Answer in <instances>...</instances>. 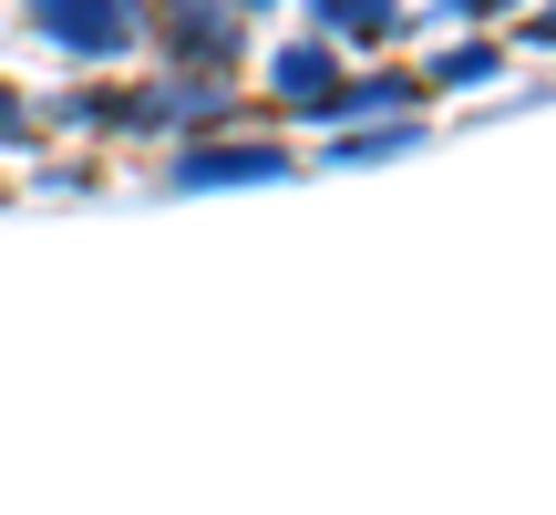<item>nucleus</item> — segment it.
I'll list each match as a JSON object with an SVG mask.
<instances>
[{
	"label": "nucleus",
	"instance_id": "nucleus-1",
	"mask_svg": "<svg viewBox=\"0 0 556 515\" xmlns=\"http://www.w3.org/2000/svg\"><path fill=\"white\" fill-rule=\"evenodd\" d=\"M21 21H31V41H52L73 62H124L155 32V0H21Z\"/></svg>",
	"mask_w": 556,
	"mask_h": 515
},
{
	"label": "nucleus",
	"instance_id": "nucleus-2",
	"mask_svg": "<svg viewBox=\"0 0 556 515\" xmlns=\"http://www.w3.org/2000/svg\"><path fill=\"white\" fill-rule=\"evenodd\" d=\"M155 41L176 73H206V83H227V62L248 52V21L227 11V0H155Z\"/></svg>",
	"mask_w": 556,
	"mask_h": 515
},
{
	"label": "nucleus",
	"instance_id": "nucleus-3",
	"mask_svg": "<svg viewBox=\"0 0 556 515\" xmlns=\"http://www.w3.org/2000/svg\"><path fill=\"white\" fill-rule=\"evenodd\" d=\"M258 83H268L278 114H299V124H340V83H351V62H340V41L299 32V41H278V52L258 62Z\"/></svg>",
	"mask_w": 556,
	"mask_h": 515
},
{
	"label": "nucleus",
	"instance_id": "nucleus-4",
	"mask_svg": "<svg viewBox=\"0 0 556 515\" xmlns=\"http://www.w3.org/2000/svg\"><path fill=\"white\" fill-rule=\"evenodd\" d=\"M289 176V145L278 135H197L176 155V197H217V186H278Z\"/></svg>",
	"mask_w": 556,
	"mask_h": 515
},
{
	"label": "nucleus",
	"instance_id": "nucleus-5",
	"mask_svg": "<svg viewBox=\"0 0 556 515\" xmlns=\"http://www.w3.org/2000/svg\"><path fill=\"white\" fill-rule=\"evenodd\" d=\"M309 11L319 41H340V52H392L402 41V0H299Z\"/></svg>",
	"mask_w": 556,
	"mask_h": 515
},
{
	"label": "nucleus",
	"instance_id": "nucleus-6",
	"mask_svg": "<svg viewBox=\"0 0 556 515\" xmlns=\"http://www.w3.org/2000/svg\"><path fill=\"white\" fill-rule=\"evenodd\" d=\"M413 93H422V73H351L340 83V124H413Z\"/></svg>",
	"mask_w": 556,
	"mask_h": 515
},
{
	"label": "nucleus",
	"instance_id": "nucleus-7",
	"mask_svg": "<svg viewBox=\"0 0 556 515\" xmlns=\"http://www.w3.org/2000/svg\"><path fill=\"white\" fill-rule=\"evenodd\" d=\"M422 135H433V124H340V135H330V165H392V155H413V145Z\"/></svg>",
	"mask_w": 556,
	"mask_h": 515
},
{
	"label": "nucleus",
	"instance_id": "nucleus-8",
	"mask_svg": "<svg viewBox=\"0 0 556 515\" xmlns=\"http://www.w3.org/2000/svg\"><path fill=\"white\" fill-rule=\"evenodd\" d=\"M505 73V41H454V52H433V93H475V83H495Z\"/></svg>",
	"mask_w": 556,
	"mask_h": 515
},
{
	"label": "nucleus",
	"instance_id": "nucleus-9",
	"mask_svg": "<svg viewBox=\"0 0 556 515\" xmlns=\"http://www.w3.org/2000/svg\"><path fill=\"white\" fill-rule=\"evenodd\" d=\"M31 135H41V124H31V103H21L11 83H0V155H21V145H31Z\"/></svg>",
	"mask_w": 556,
	"mask_h": 515
},
{
	"label": "nucleus",
	"instance_id": "nucleus-10",
	"mask_svg": "<svg viewBox=\"0 0 556 515\" xmlns=\"http://www.w3.org/2000/svg\"><path fill=\"white\" fill-rule=\"evenodd\" d=\"M443 21H464V32H484V21H505V11H526V0H433Z\"/></svg>",
	"mask_w": 556,
	"mask_h": 515
},
{
	"label": "nucleus",
	"instance_id": "nucleus-11",
	"mask_svg": "<svg viewBox=\"0 0 556 515\" xmlns=\"http://www.w3.org/2000/svg\"><path fill=\"white\" fill-rule=\"evenodd\" d=\"M516 41H526V52H556V0H546V11H526V32H516Z\"/></svg>",
	"mask_w": 556,
	"mask_h": 515
},
{
	"label": "nucleus",
	"instance_id": "nucleus-12",
	"mask_svg": "<svg viewBox=\"0 0 556 515\" xmlns=\"http://www.w3.org/2000/svg\"><path fill=\"white\" fill-rule=\"evenodd\" d=\"M227 11H238V21H258V11H278V0H227Z\"/></svg>",
	"mask_w": 556,
	"mask_h": 515
}]
</instances>
